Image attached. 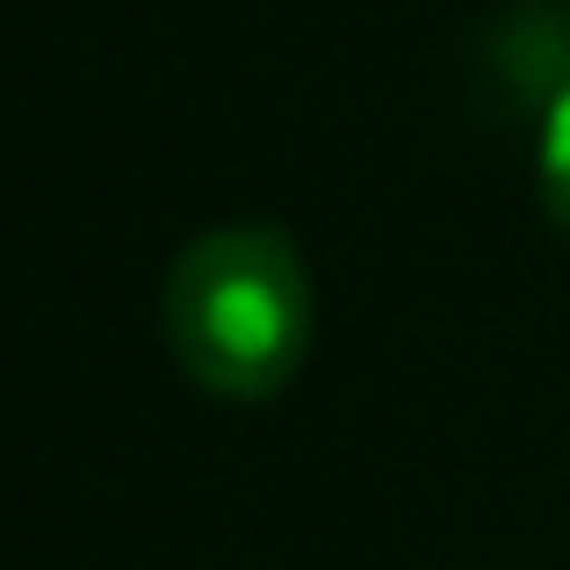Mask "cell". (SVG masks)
Listing matches in <instances>:
<instances>
[{
    "label": "cell",
    "mask_w": 570,
    "mask_h": 570,
    "mask_svg": "<svg viewBox=\"0 0 570 570\" xmlns=\"http://www.w3.org/2000/svg\"><path fill=\"white\" fill-rule=\"evenodd\" d=\"M159 333L181 376L209 397L261 404L304 368L311 275L275 224H217L188 238L159 289Z\"/></svg>",
    "instance_id": "cell-1"
},
{
    "label": "cell",
    "mask_w": 570,
    "mask_h": 570,
    "mask_svg": "<svg viewBox=\"0 0 570 570\" xmlns=\"http://www.w3.org/2000/svg\"><path fill=\"white\" fill-rule=\"evenodd\" d=\"M484 80L499 101L520 109H557L570 95V8L563 0H520L484 37Z\"/></svg>",
    "instance_id": "cell-2"
},
{
    "label": "cell",
    "mask_w": 570,
    "mask_h": 570,
    "mask_svg": "<svg viewBox=\"0 0 570 570\" xmlns=\"http://www.w3.org/2000/svg\"><path fill=\"white\" fill-rule=\"evenodd\" d=\"M542 203L557 217V232L570 238V95L542 116Z\"/></svg>",
    "instance_id": "cell-3"
}]
</instances>
